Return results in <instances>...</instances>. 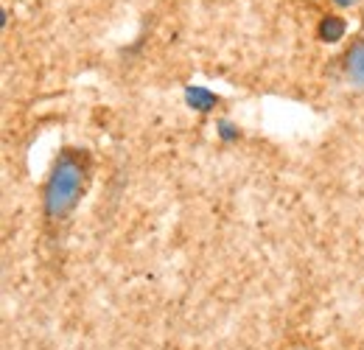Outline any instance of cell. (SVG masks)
<instances>
[{"label":"cell","mask_w":364,"mask_h":350,"mask_svg":"<svg viewBox=\"0 0 364 350\" xmlns=\"http://www.w3.org/2000/svg\"><path fill=\"white\" fill-rule=\"evenodd\" d=\"M348 34V23L339 14H325L317 26V37L322 43H339Z\"/></svg>","instance_id":"277c9868"},{"label":"cell","mask_w":364,"mask_h":350,"mask_svg":"<svg viewBox=\"0 0 364 350\" xmlns=\"http://www.w3.org/2000/svg\"><path fill=\"white\" fill-rule=\"evenodd\" d=\"M90 174V157L79 149H62L46 182V216L65 219L82 199Z\"/></svg>","instance_id":"6da1fadb"},{"label":"cell","mask_w":364,"mask_h":350,"mask_svg":"<svg viewBox=\"0 0 364 350\" xmlns=\"http://www.w3.org/2000/svg\"><path fill=\"white\" fill-rule=\"evenodd\" d=\"M182 95H185V104L191 110H196V112H210L219 104V95L213 90L202 88V85H188Z\"/></svg>","instance_id":"3957f363"},{"label":"cell","mask_w":364,"mask_h":350,"mask_svg":"<svg viewBox=\"0 0 364 350\" xmlns=\"http://www.w3.org/2000/svg\"><path fill=\"white\" fill-rule=\"evenodd\" d=\"M333 3H336V6H353L356 0H333Z\"/></svg>","instance_id":"8992f818"},{"label":"cell","mask_w":364,"mask_h":350,"mask_svg":"<svg viewBox=\"0 0 364 350\" xmlns=\"http://www.w3.org/2000/svg\"><path fill=\"white\" fill-rule=\"evenodd\" d=\"M238 134H241V132H238V127H232L230 121H222V124H219V137H222L225 143H232V140H238Z\"/></svg>","instance_id":"5b68a950"},{"label":"cell","mask_w":364,"mask_h":350,"mask_svg":"<svg viewBox=\"0 0 364 350\" xmlns=\"http://www.w3.org/2000/svg\"><path fill=\"white\" fill-rule=\"evenodd\" d=\"M345 76L350 79L353 88L364 90V40L353 43L345 53Z\"/></svg>","instance_id":"7a4b0ae2"}]
</instances>
